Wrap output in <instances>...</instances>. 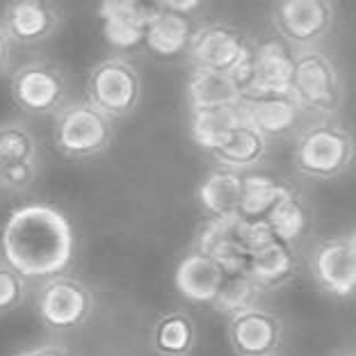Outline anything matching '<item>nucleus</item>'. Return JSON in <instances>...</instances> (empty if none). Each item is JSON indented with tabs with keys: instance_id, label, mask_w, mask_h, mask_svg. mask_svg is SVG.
I'll list each match as a JSON object with an SVG mask.
<instances>
[{
	"instance_id": "412c9836",
	"label": "nucleus",
	"mask_w": 356,
	"mask_h": 356,
	"mask_svg": "<svg viewBox=\"0 0 356 356\" xmlns=\"http://www.w3.org/2000/svg\"><path fill=\"white\" fill-rule=\"evenodd\" d=\"M242 126H247V117L240 101L229 105H215V108L190 110L192 140L208 153L215 151L226 137L233 135Z\"/></svg>"
},
{
	"instance_id": "dca6fc26",
	"label": "nucleus",
	"mask_w": 356,
	"mask_h": 356,
	"mask_svg": "<svg viewBox=\"0 0 356 356\" xmlns=\"http://www.w3.org/2000/svg\"><path fill=\"white\" fill-rule=\"evenodd\" d=\"M247 124L256 128L267 140L286 137L302 121V105L297 103L293 92L286 94H247L240 99Z\"/></svg>"
},
{
	"instance_id": "2f4dec72",
	"label": "nucleus",
	"mask_w": 356,
	"mask_h": 356,
	"mask_svg": "<svg viewBox=\"0 0 356 356\" xmlns=\"http://www.w3.org/2000/svg\"><path fill=\"white\" fill-rule=\"evenodd\" d=\"M345 356H356V354H345Z\"/></svg>"
},
{
	"instance_id": "6e6552de",
	"label": "nucleus",
	"mask_w": 356,
	"mask_h": 356,
	"mask_svg": "<svg viewBox=\"0 0 356 356\" xmlns=\"http://www.w3.org/2000/svg\"><path fill=\"white\" fill-rule=\"evenodd\" d=\"M270 16L279 39L295 53L320 48L336 26V7L329 0H279Z\"/></svg>"
},
{
	"instance_id": "39448f33",
	"label": "nucleus",
	"mask_w": 356,
	"mask_h": 356,
	"mask_svg": "<svg viewBox=\"0 0 356 356\" xmlns=\"http://www.w3.org/2000/svg\"><path fill=\"white\" fill-rule=\"evenodd\" d=\"M87 101L105 117L124 119L142 101V76L124 55L103 58L87 74Z\"/></svg>"
},
{
	"instance_id": "f257e3e1",
	"label": "nucleus",
	"mask_w": 356,
	"mask_h": 356,
	"mask_svg": "<svg viewBox=\"0 0 356 356\" xmlns=\"http://www.w3.org/2000/svg\"><path fill=\"white\" fill-rule=\"evenodd\" d=\"M0 254L26 279L58 277L74 261V226L53 204L35 201L19 206L0 229Z\"/></svg>"
},
{
	"instance_id": "c85d7f7f",
	"label": "nucleus",
	"mask_w": 356,
	"mask_h": 356,
	"mask_svg": "<svg viewBox=\"0 0 356 356\" xmlns=\"http://www.w3.org/2000/svg\"><path fill=\"white\" fill-rule=\"evenodd\" d=\"M12 356H80L78 352H74L71 347L67 345H60V343H44V345H35V347H28V350H21Z\"/></svg>"
},
{
	"instance_id": "f8f14e48",
	"label": "nucleus",
	"mask_w": 356,
	"mask_h": 356,
	"mask_svg": "<svg viewBox=\"0 0 356 356\" xmlns=\"http://www.w3.org/2000/svg\"><path fill=\"white\" fill-rule=\"evenodd\" d=\"M309 272L322 293L334 299L356 297V254L350 236L320 240L309 254Z\"/></svg>"
},
{
	"instance_id": "f03ea898",
	"label": "nucleus",
	"mask_w": 356,
	"mask_h": 356,
	"mask_svg": "<svg viewBox=\"0 0 356 356\" xmlns=\"http://www.w3.org/2000/svg\"><path fill=\"white\" fill-rule=\"evenodd\" d=\"M356 160V140L336 119H318L299 131L293 147L295 172L313 181H331L350 172Z\"/></svg>"
},
{
	"instance_id": "4be33fe9",
	"label": "nucleus",
	"mask_w": 356,
	"mask_h": 356,
	"mask_svg": "<svg viewBox=\"0 0 356 356\" xmlns=\"http://www.w3.org/2000/svg\"><path fill=\"white\" fill-rule=\"evenodd\" d=\"M267 151H270V140L247 124L226 137L220 147L210 151V156L217 160L220 167L245 174L247 169H254L263 163L267 158Z\"/></svg>"
},
{
	"instance_id": "5701e85b",
	"label": "nucleus",
	"mask_w": 356,
	"mask_h": 356,
	"mask_svg": "<svg viewBox=\"0 0 356 356\" xmlns=\"http://www.w3.org/2000/svg\"><path fill=\"white\" fill-rule=\"evenodd\" d=\"M197 345V322L188 311H167L151 329V347L158 356H190Z\"/></svg>"
},
{
	"instance_id": "473e14b6",
	"label": "nucleus",
	"mask_w": 356,
	"mask_h": 356,
	"mask_svg": "<svg viewBox=\"0 0 356 356\" xmlns=\"http://www.w3.org/2000/svg\"><path fill=\"white\" fill-rule=\"evenodd\" d=\"M277 356H281V354H277Z\"/></svg>"
},
{
	"instance_id": "b1692460",
	"label": "nucleus",
	"mask_w": 356,
	"mask_h": 356,
	"mask_svg": "<svg viewBox=\"0 0 356 356\" xmlns=\"http://www.w3.org/2000/svg\"><path fill=\"white\" fill-rule=\"evenodd\" d=\"M293 185L281 183L277 178L263 174H245V192H242V204L238 217L245 224H267L283 197Z\"/></svg>"
},
{
	"instance_id": "7ed1b4c3",
	"label": "nucleus",
	"mask_w": 356,
	"mask_h": 356,
	"mask_svg": "<svg viewBox=\"0 0 356 356\" xmlns=\"http://www.w3.org/2000/svg\"><path fill=\"white\" fill-rule=\"evenodd\" d=\"M290 92L304 112L318 115L320 119H336L345 103L341 69L322 48L295 53V74Z\"/></svg>"
},
{
	"instance_id": "ddd939ff",
	"label": "nucleus",
	"mask_w": 356,
	"mask_h": 356,
	"mask_svg": "<svg viewBox=\"0 0 356 356\" xmlns=\"http://www.w3.org/2000/svg\"><path fill=\"white\" fill-rule=\"evenodd\" d=\"M283 334V320L261 306L233 315L226 325V336L236 356H277Z\"/></svg>"
},
{
	"instance_id": "393cba45",
	"label": "nucleus",
	"mask_w": 356,
	"mask_h": 356,
	"mask_svg": "<svg viewBox=\"0 0 356 356\" xmlns=\"http://www.w3.org/2000/svg\"><path fill=\"white\" fill-rule=\"evenodd\" d=\"M190 110L215 108V105H229L240 101V89L236 80L226 74L208 69H192V74L185 83Z\"/></svg>"
},
{
	"instance_id": "a878e982",
	"label": "nucleus",
	"mask_w": 356,
	"mask_h": 356,
	"mask_svg": "<svg viewBox=\"0 0 356 356\" xmlns=\"http://www.w3.org/2000/svg\"><path fill=\"white\" fill-rule=\"evenodd\" d=\"M309 222H311V215H309V208H306V201L295 188H290L281 204L274 208L270 220H267V229L272 231L274 238L297 247V242L309 231Z\"/></svg>"
},
{
	"instance_id": "f3484780",
	"label": "nucleus",
	"mask_w": 356,
	"mask_h": 356,
	"mask_svg": "<svg viewBox=\"0 0 356 356\" xmlns=\"http://www.w3.org/2000/svg\"><path fill=\"white\" fill-rule=\"evenodd\" d=\"M226 277H229V270L217 258L199 252V249H192L176 265L174 283L181 297H185L188 302L213 306L222 293Z\"/></svg>"
},
{
	"instance_id": "423d86ee",
	"label": "nucleus",
	"mask_w": 356,
	"mask_h": 356,
	"mask_svg": "<svg viewBox=\"0 0 356 356\" xmlns=\"http://www.w3.org/2000/svg\"><path fill=\"white\" fill-rule=\"evenodd\" d=\"M10 92L14 103L28 115H58L69 103V78L60 64L51 60H30L14 69Z\"/></svg>"
},
{
	"instance_id": "aec40b11",
	"label": "nucleus",
	"mask_w": 356,
	"mask_h": 356,
	"mask_svg": "<svg viewBox=\"0 0 356 356\" xmlns=\"http://www.w3.org/2000/svg\"><path fill=\"white\" fill-rule=\"evenodd\" d=\"M242 192H245V174L217 167L201 181L197 201L208 220H226V217H238Z\"/></svg>"
},
{
	"instance_id": "c756f323",
	"label": "nucleus",
	"mask_w": 356,
	"mask_h": 356,
	"mask_svg": "<svg viewBox=\"0 0 356 356\" xmlns=\"http://www.w3.org/2000/svg\"><path fill=\"white\" fill-rule=\"evenodd\" d=\"M12 39L7 37V32L3 28V23H0V74H5L7 67H10L12 62Z\"/></svg>"
},
{
	"instance_id": "9d476101",
	"label": "nucleus",
	"mask_w": 356,
	"mask_h": 356,
	"mask_svg": "<svg viewBox=\"0 0 356 356\" xmlns=\"http://www.w3.org/2000/svg\"><path fill=\"white\" fill-rule=\"evenodd\" d=\"M295 51L281 39H267L254 46L249 62L233 80L240 89V99L247 94H286L293 89Z\"/></svg>"
},
{
	"instance_id": "20e7f679",
	"label": "nucleus",
	"mask_w": 356,
	"mask_h": 356,
	"mask_svg": "<svg viewBox=\"0 0 356 356\" xmlns=\"http://www.w3.org/2000/svg\"><path fill=\"white\" fill-rule=\"evenodd\" d=\"M115 121L85 101H69L53 119V142L62 156L89 160L110 149Z\"/></svg>"
},
{
	"instance_id": "2eb2a0df",
	"label": "nucleus",
	"mask_w": 356,
	"mask_h": 356,
	"mask_svg": "<svg viewBox=\"0 0 356 356\" xmlns=\"http://www.w3.org/2000/svg\"><path fill=\"white\" fill-rule=\"evenodd\" d=\"M99 19L105 42L119 55L147 48L151 5L135 0H108L99 5Z\"/></svg>"
},
{
	"instance_id": "bb28decb",
	"label": "nucleus",
	"mask_w": 356,
	"mask_h": 356,
	"mask_svg": "<svg viewBox=\"0 0 356 356\" xmlns=\"http://www.w3.org/2000/svg\"><path fill=\"white\" fill-rule=\"evenodd\" d=\"M261 295H263L261 286L252 279V274L247 270H236V272L229 270V277H226V283L220 297L215 299L213 309L226 315V318H233V315L258 306Z\"/></svg>"
},
{
	"instance_id": "4468645a",
	"label": "nucleus",
	"mask_w": 356,
	"mask_h": 356,
	"mask_svg": "<svg viewBox=\"0 0 356 356\" xmlns=\"http://www.w3.org/2000/svg\"><path fill=\"white\" fill-rule=\"evenodd\" d=\"M0 23L12 44L35 46L58 32L62 26V7L48 0H14L3 7Z\"/></svg>"
},
{
	"instance_id": "7c9ffc66",
	"label": "nucleus",
	"mask_w": 356,
	"mask_h": 356,
	"mask_svg": "<svg viewBox=\"0 0 356 356\" xmlns=\"http://www.w3.org/2000/svg\"><path fill=\"white\" fill-rule=\"evenodd\" d=\"M350 242H352V247H354V254H356V229L350 233Z\"/></svg>"
},
{
	"instance_id": "6ab92c4d",
	"label": "nucleus",
	"mask_w": 356,
	"mask_h": 356,
	"mask_svg": "<svg viewBox=\"0 0 356 356\" xmlns=\"http://www.w3.org/2000/svg\"><path fill=\"white\" fill-rule=\"evenodd\" d=\"M297 247L279 238L267 240L265 245L254 249L247 267V272L252 274V279L261 286L263 293H272V290L288 286L297 277Z\"/></svg>"
},
{
	"instance_id": "a211bd4d",
	"label": "nucleus",
	"mask_w": 356,
	"mask_h": 356,
	"mask_svg": "<svg viewBox=\"0 0 356 356\" xmlns=\"http://www.w3.org/2000/svg\"><path fill=\"white\" fill-rule=\"evenodd\" d=\"M194 32V16L176 12L169 3L151 5L147 48L156 58L172 60L178 55H188Z\"/></svg>"
},
{
	"instance_id": "cd10ccee",
	"label": "nucleus",
	"mask_w": 356,
	"mask_h": 356,
	"mask_svg": "<svg viewBox=\"0 0 356 356\" xmlns=\"http://www.w3.org/2000/svg\"><path fill=\"white\" fill-rule=\"evenodd\" d=\"M28 283L26 277L19 274L12 265L0 261V315L12 313L26 302Z\"/></svg>"
},
{
	"instance_id": "0eeeda50",
	"label": "nucleus",
	"mask_w": 356,
	"mask_h": 356,
	"mask_svg": "<svg viewBox=\"0 0 356 356\" xmlns=\"http://www.w3.org/2000/svg\"><path fill=\"white\" fill-rule=\"evenodd\" d=\"M254 53L247 32L229 21H210L197 26L188 58L192 69H208L217 74L236 76Z\"/></svg>"
},
{
	"instance_id": "9b49d317",
	"label": "nucleus",
	"mask_w": 356,
	"mask_h": 356,
	"mask_svg": "<svg viewBox=\"0 0 356 356\" xmlns=\"http://www.w3.org/2000/svg\"><path fill=\"white\" fill-rule=\"evenodd\" d=\"M39 174V142L26 121L0 124V188L28 192Z\"/></svg>"
},
{
	"instance_id": "1a4fd4ad",
	"label": "nucleus",
	"mask_w": 356,
	"mask_h": 356,
	"mask_svg": "<svg viewBox=\"0 0 356 356\" xmlns=\"http://www.w3.org/2000/svg\"><path fill=\"white\" fill-rule=\"evenodd\" d=\"M94 313V293L83 279L58 274L37 288V315L51 331L80 329Z\"/></svg>"
}]
</instances>
